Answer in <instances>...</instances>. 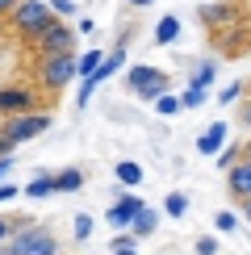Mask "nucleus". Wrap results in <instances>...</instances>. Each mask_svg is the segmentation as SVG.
<instances>
[{"label": "nucleus", "instance_id": "21", "mask_svg": "<svg viewBox=\"0 0 251 255\" xmlns=\"http://www.w3.org/2000/svg\"><path fill=\"white\" fill-rule=\"evenodd\" d=\"M214 80H218V63H197V71H193V80H188V84H197V88H209Z\"/></svg>", "mask_w": 251, "mask_h": 255}, {"label": "nucleus", "instance_id": "18", "mask_svg": "<svg viewBox=\"0 0 251 255\" xmlns=\"http://www.w3.org/2000/svg\"><path fill=\"white\" fill-rule=\"evenodd\" d=\"M230 17H235V4H205V8H201V21H205V25H226Z\"/></svg>", "mask_w": 251, "mask_h": 255}, {"label": "nucleus", "instance_id": "4", "mask_svg": "<svg viewBox=\"0 0 251 255\" xmlns=\"http://www.w3.org/2000/svg\"><path fill=\"white\" fill-rule=\"evenodd\" d=\"M50 17H55V13H50L46 0H17V8L8 13V25H13L21 38H38L42 25H46Z\"/></svg>", "mask_w": 251, "mask_h": 255}, {"label": "nucleus", "instance_id": "26", "mask_svg": "<svg viewBox=\"0 0 251 255\" xmlns=\"http://www.w3.org/2000/svg\"><path fill=\"white\" fill-rule=\"evenodd\" d=\"M71 230H76V243H84V239L92 235V218L88 214H76V226H71Z\"/></svg>", "mask_w": 251, "mask_h": 255}, {"label": "nucleus", "instance_id": "14", "mask_svg": "<svg viewBox=\"0 0 251 255\" xmlns=\"http://www.w3.org/2000/svg\"><path fill=\"white\" fill-rule=\"evenodd\" d=\"M21 197H29V201H46V197H55V176H34L25 188H21Z\"/></svg>", "mask_w": 251, "mask_h": 255}, {"label": "nucleus", "instance_id": "12", "mask_svg": "<svg viewBox=\"0 0 251 255\" xmlns=\"http://www.w3.org/2000/svg\"><path fill=\"white\" fill-rule=\"evenodd\" d=\"M50 176H55V197L80 193V188H84V172H80V167H59V172H50Z\"/></svg>", "mask_w": 251, "mask_h": 255}, {"label": "nucleus", "instance_id": "22", "mask_svg": "<svg viewBox=\"0 0 251 255\" xmlns=\"http://www.w3.org/2000/svg\"><path fill=\"white\" fill-rule=\"evenodd\" d=\"M155 113H159V118H176V113H184V105H180V97L163 92V97L155 101Z\"/></svg>", "mask_w": 251, "mask_h": 255}, {"label": "nucleus", "instance_id": "16", "mask_svg": "<svg viewBox=\"0 0 251 255\" xmlns=\"http://www.w3.org/2000/svg\"><path fill=\"white\" fill-rule=\"evenodd\" d=\"M155 226H159V214H155V209L146 205L142 214L130 222V235H134V239H146V235H155Z\"/></svg>", "mask_w": 251, "mask_h": 255}, {"label": "nucleus", "instance_id": "30", "mask_svg": "<svg viewBox=\"0 0 251 255\" xmlns=\"http://www.w3.org/2000/svg\"><path fill=\"white\" fill-rule=\"evenodd\" d=\"M214 226H218V230H235V226H239V218L230 214V209H222V214L214 218Z\"/></svg>", "mask_w": 251, "mask_h": 255}, {"label": "nucleus", "instance_id": "1", "mask_svg": "<svg viewBox=\"0 0 251 255\" xmlns=\"http://www.w3.org/2000/svg\"><path fill=\"white\" fill-rule=\"evenodd\" d=\"M126 84H130L134 97L142 101H159L163 92H172V80H167V71H159L155 63H134V67H126Z\"/></svg>", "mask_w": 251, "mask_h": 255}, {"label": "nucleus", "instance_id": "10", "mask_svg": "<svg viewBox=\"0 0 251 255\" xmlns=\"http://www.w3.org/2000/svg\"><path fill=\"white\" fill-rule=\"evenodd\" d=\"M226 188H230V197H239V201L251 197V159L239 155V163L226 172Z\"/></svg>", "mask_w": 251, "mask_h": 255}, {"label": "nucleus", "instance_id": "9", "mask_svg": "<svg viewBox=\"0 0 251 255\" xmlns=\"http://www.w3.org/2000/svg\"><path fill=\"white\" fill-rule=\"evenodd\" d=\"M4 130L13 134L17 142H29V138H38L42 130H50V113L29 109V113H21V118H8V122H4Z\"/></svg>", "mask_w": 251, "mask_h": 255}, {"label": "nucleus", "instance_id": "15", "mask_svg": "<svg viewBox=\"0 0 251 255\" xmlns=\"http://www.w3.org/2000/svg\"><path fill=\"white\" fill-rule=\"evenodd\" d=\"M176 38H180V17H176V13L159 17V25H155V42H159V46H172Z\"/></svg>", "mask_w": 251, "mask_h": 255}, {"label": "nucleus", "instance_id": "8", "mask_svg": "<svg viewBox=\"0 0 251 255\" xmlns=\"http://www.w3.org/2000/svg\"><path fill=\"white\" fill-rule=\"evenodd\" d=\"M142 209H146V201H142L138 193H134V188H122V193H118V201L109 205V226H118V230H130V222L138 218Z\"/></svg>", "mask_w": 251, "mask_h": 255}, {"label": "nucleus", "instance_id": "23", "mask_svg": "<svg viewBox=\"0 0 251 255\" xmlns=\"http://www.w3.org/2000/svg\"><path fill=\"white\" fill-rule=\"evenodd\" d=\"M239 155H243V146H230V142H226V146H222V151H218L214 159H218V167H222V172H230V167L239 163Z\"/></svg>", "mask_w": 251, "mask_h": 255}, {"label": "nucleus", "instance_id": "31", "mask_svg": "<svg viewBox=\"0 0 251 255\" xmlns=\"http://www.w3.org/2000/svg\"><path fill=\"white\" fill-rule=\"evenodd\" d=\"M13 230H17V226H13V222H8V218H0V247H4V243H8V239H13Z\"/></svg>", "mask_w": 251, "mask_h": 255}, {"label": "nucleus", "instance_id": "20", "mask_svg": "<svg viewBox=\"0 0 251 255\" xmlns=\"http://www.w3.org/2000/svg\"><path fill=\"white\" fill-rule=\"evenodd\" d=\"M163 214H167V218H184V214H188V197H184V193H167V197H163Z\"/></svg>", "mask_w": 251, "mask_h": 255}, {"label": "nucleus", "instance_id": "13", "mask_svg": "<svg viewBox=\"0 0 251 255\" xmlns=\"http://www.w3.org/2000/svg\"><path fill=\"white\" fill-rule=\"evenodd\" d=\"M113 176H118V184L122 188H142V163H134V159H122L118 167H113Z\"/></svg>", "mask_w": 251, "mask_h": 255}, {"label": "nucleus", "instance_id": "37", "mask_svg": "<svg viewBox=\"0 0 251 255\" xmlns=\"http://www.w3.org/2000/svg\"><path fill=\"white\" fill-rule=\"evenodd\" d=\"M243 218H247V222H251V197H247V201H243Z\"/></svg>", "mask_w": 251, "mask_h": 255}, {"label": "nucleus", "instance_id": "29", "mask_svg": "<svg viewBox=\"0 0 251 255\" xmlns=\"http://www.w3.org/2000/svg\"><path fill=\"white\" fill-rule=\"evenodd\" d=\"M13 197H21V188L13 184V180H0V205H8Z\"/></svg>", "mask_w": 251, "mask_h": 255}, {"label": "nucleus", "instance_id": "24", "mask_svg": "<svg viewBox=\"0 0 251 255\" xmlns=\"http://www.w3.org/2000/svg\"><path fill=\"white\" fill-rule=\"evenodd\" d=\"M50 4V13H55L59 21H67V17H76V0H46Z\"/></svg>", "mask_w": 251, "mask_h": 255}, {"label": "nucleus", "instance_id": "36", "mask_svg": "<svg viewBox=\"0 0 251 255\" xmlns=\"http://www.w3.org/2000/svg\"><path fill=\"white\" fill-rule=\"evenodd\" d=\"M243 126H251V101L243 105Z\"/></svg>", "mask_w": 251, "mask_h": 255}, {"label": "nucleus", "instance_id": "32", "mask_svg": "<svg viewBox=\"0 0 251 255\" xmlns=\"http://www.w3.org/2000/svg\"><path fill=\"white\" fill-rule=\"evenodd\" d=\"M71 29H76V34H92L97 25H92V17H76V25H71Z\"/></svg>", "mask_w": 251, "mask_h": 255}, {"label": "nucleus", "instance_id": "17", "mask_svg": "<svg viewBox=\"0 0 251 255\" xmlns=\"http://www.w3.org/2000/svg\"><path fill=\"white\" fill-rule=\"evenodd\" d=\"M101 59H105V50H97V46H92V50H80V55H76V71H80V80H88L92 71L101 67Z\"/></svg>", "mask_w": 251, "mask_h": 255}, {"label": "nucleus", "instance_id": "11", "mask_svg": "<svg viewBox=\"0 0 251 255\" xmlns=\"http://www.w3.org/2000/svg\"><path fill=\"white\" fill-rule=\"evenodd\" d=\"M226 134H230V126H226V122H214V126H205V130L197 134V151L214 159V155L226 146Z\"/></svg>", "mask_w": 251, "mask_h": 255}, {"label": "nucleus", "instance_id": "25", "mask_svg": "<svg viewBox=\"0 0 251 255\" xmlns=\"http://www.w3.org/2000/svg\"><path fill=\"white\" fill-rule=\"evenodd\" d=\"M239 92H243V84H239V80H230V84H226L222 92H218L214 101H218V105H235V101H239Z\"/></svg>", "mask_w": 251, "mask_h": 255}, {"label": "nucleus", "instance_id": "38", "mask_svg": "<svg viewBox=\"0 0 251 255\" xmlns=\"http://www.w3.org/2000/svg\"><path fill=\"white\" fill-rule=\"evenodd\" d=\"M126 4H134V8H146V4H151V0H126Z\"/></svg>", "mask_w": 251, "mask_h": 255}, {"label": "nucleus", "instance_id": "2", "mask_svg": "<svg viewBox=\"0 0 251 255\" xmlns=\"http://www.w3.org/2000/svg\"><path fill=\"white\" fill-rule=\"evenodd\" d=\"M34 76L42 88H67L71 80H80V71H76V55H38L34 63Z\"/></svg>", "mask_w": 251, "mask_h": 255}, {"label": "nucleus", "instance_id": "33", "mask_svg": "<svg viewBox=\"0 0 251 255\" xmlns=\"http://www.w3.org/2000/svg\"><path fill=\"white\" fill-rule=\"evenodd\" d=\"M8 172H13V155H8V159H0V180H8Z\"/></svg>", "mask_w": 251, "mask_h": 255}, {"label": "nucleus", "instance_id": "3", "mask_svg": "<svg viewBox=\"0 0 251 255\" xmlns=\"http://www.w3.org/2000/svg\"><path fill=\"white\" fill-rule=\"evenodd\" d=\"M29 42H34L38 55H76V29L67 21H59V17H50L42 25V34L29 38Z\"/></svg>", "mask_w": 251, "mask_h": 255}, {"label": "nucleus", "instance_id": "27", "mask_svg": "<svg viewBox=\"0 0 251 255\" xmlns=\"http://www.w3.org/2000/svg\"><path fill=\"white\" fill-rule=\"evenodd\" d=\"M17 146H21V142H17V138L8 134V130H4V126H0V159H8V155L17 151Z\"/></svg>", "mask_w": 251, "mask_h": 255}, {"label": "nucleus", "instance_id": "7", "mask_svg": "<svg viewBox=\"0 0 251 255\" xmlns=\"http://www.w3.org/2000/svg\"><path fill=\"white\" fill-rule=\"evenodd\" d=\"M29 109H38V97H34V88H21V84H4L0 88V118H21V113H29Z\"/></svg>", "mask_w": 251, "mask_h": 255}, {"label": "nucleus", "instance_id": "19", "mask_svg": "<svg viewBox=\"0 0 251 255\" xmlns=\"http://www.w3.org/2000/svg\"><path fill=\"white\" fill-rule=\"evenodd\" d=\"M205 101H209V88H197V84H188V88L180 92V105H184V109H201Z\"/></svg>", "mask_w": 251, "mask_h": 255}, {"label": "nucleus", "instance_id": "39", "mask_svg": "<svg viewBox=\"0 0 251 255\" xmlns=\"http://www.w3.org/2000/svg\"><path fill=\"white\" fill-rule=\"evenodd\" d=\"M243 159H251V142H247V146H243Z\"/></svg>", "mask_w": 251, "mask_h": 255}, {"label": "nucleus", "instance_id": "35", "mask_svg": "<svg viewBox=\"0 0 251 255\" xmlns=\"http://www.w3.org/2000/svg\"><path fill=\"white\" fill-rule=\"evenodd\" d=\"M113 255H142V251H138V247H118Z\"/></svg>", "mask_w": 251, "mask_h": 255}, {"label": "nucleus", "instance_id": "5", "mask_svg": "<svg viewBox=\"0 0 251 255\" xmlns=\"http://www.w3.org/2000/svg\"><path fill=\"white\" fill-rule=\"evenodd\" d=\"M4 247L13 255H59V239L42 226H21V230H13V239Z\"/></svg>", "mask_w": 251, "mask_h": 255}, {"label": "nucleus", "instance_id": "28", "mask_svg": "<svg viewBox=\"0 0 251 255\" xmlns=\"http://www.w3.org/2000/svg\"><path fill=\"white\" fill-rule=\"evenodd\" d=\"M193 251H197V255H218V239H209V235H201V239L193 243Z\"/></svg>", "mask_w": 251, "mask_h": 255}, {"label": "nucleus", "instance_id": "40", "mask_svg": "<svg viewBox=\"0 0 251 255\" xmlns=\"http://www.w3.org/2000/svg\"><path fill=\"white\" fill-rule=\"evenodd\" d=\"M0 255H13V251H8V247H0Z\"/></svg>", "mask_w": 251, "mask_h": 255}, {"label": "nucleus", "instance_id": "6", "mask_svg": "<svg viewBox=\"0 0 251 255\" xmlns=\"http://www.w3.org/2000/svg\"><path fill=\"white\" fill-rule=\"evenodd\" d=\"M122 67H126V46H113V50H109V55H105V59H101V67H97V71H92V76H88V80H80V97H76V105H80V109H84V105H88V101H92V92H97V88H101V84H105V80H113V76H118V71H122Z\"/></svg>", "mask_w": 251, "mask_h": 255}, {"label": "nucleus", "instance_id": "34", "mask_svg": "<svg viewBox=\"0 0 251 255\" xmlns=\"http://www.w3.org/2000/svg\"><path fill=\"white\" fill-rule=\"evenodd\" d=\"M13 8H17V0H0V17H8Z\"/></svg>", "mask_w": 251, "mask_h": 255}]
</instances>
